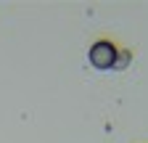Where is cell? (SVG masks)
I'll use <instances>...</instances> for the list:
<instances>
[{
	"label": "cell",
	"mask_w": 148,
	"mask_h": 143,
	"mask_svg": "<svg viewBox=\"0 0 148 143\" xmlns=\"http://www.w3.org/2000/svg\"><path fill=\"white\" fill-rule=\"evenodd\" d=\"M87 61L98 72H124L130 64H132V53L119 48L116 43H111V40H98V43L90 45Z\"/></svg>",
	"instance_id": "cell-1"
}]
</instances>
